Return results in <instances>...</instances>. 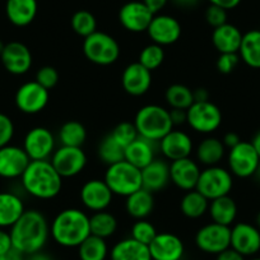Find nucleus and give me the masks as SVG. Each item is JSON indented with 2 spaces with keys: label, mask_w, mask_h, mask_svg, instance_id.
<instances>
[{
  "label": "nucleus",
  "mask_w": 260,
  "mask_h": 260,
  "mask_svg": "<svg viewBox=\"0 0 260 260\" xmlns=\"http://www.w3.org/2000/svg\"><path fill=\"white\" fill-rule=\"evenodd\" d=\"M0 60L4 69L13 76L26 74L32 67V54L28 47L22 42H9L6 45Z\"/></svg>",
  "instance_id": "f3484780"
},
{
  "label": "nucleus",
  "mask_w": 260,
  "mask_h": 260,
  "mask_svg": "<svg viewBox=\"0 0 260 260\" xmlns=\"http://www.w3.org/2000/svg\"><path fill=\"white\" fill-rule=\"evenodd\" d=\"M201 172L198 162L190 157L171 161L170 165V180L175 186L184 191H190L197 187Z\"/></svg>",
  "instance_id": "aec40b11"
},
{
  "label": "nucleus",
  "mask_w": 260,
  "mask_h": 260,
  "mask_svg": "<svg viewBox=\"0 0 260 260\" xmlns=\"http://www.w3.org/2000/svg\"><path fill=\"white\" fill-rule=\"evenodd\" d=\"M9 234L14 249L29 255L44 249L50 236V226L41 212L29 209L11 227Z\"/></svg>",
  "instance_id": "f257e3e1"
},
{
  "label": "nucleus",
  "mask_w": 260,
  "mask_h": 260,
  "mask_svg": "<svg viewBox=\"0 0 260 260\" xmlns=\"http://www.w3.org/2000/svg\"><path fill=\"white\" fill-rule=\"evenodd\" d=\"M224 153H226V147H224L223 142L214 137H208V138L203 139L195 151L199 164L207 167L217 166L224 157Z\"/></svg>",
  "instance_id": "2f4dec72"
},
{
  "label": "nucleus",
  "mask_w": 260,
  "mask_h": 260,
  "mask_svg": "<svg viewBox=\"0 0 260 260\" xmlns=\"http://www.w3.org/2000/svg\"><path fill=\"white\" fill-rule=\"evenodd\" d=\"M110 260H152V256L148 245L129 237L112 246Z\"/></svg>",
  "instance_id": "cd10ccee"
},
{
  "label": "nucleus",
  "mask_w": 260,
  "mask_h": 260,
  "mask_svg": "<svg viewBox=\"0 0 260 260\" xmlns=\"http://www.w3.org/2000/svg\"><path fill=\"white\" fill-rule=\"evenodd\" d=\"M181 24L175 17L167 14H154L147 34L153 44L159 46H169L179 41L181 36Z\"/></svg>",
  "instance_id": "2eb2a0df"
},
{
  "label": "nucleus",
  "mask_w": 260,
  "mask_h": 260,
  "mask_svg": "<svg viewBox=\"0 0 260 260\" xmlns=\"http://www.w3.org/2000/svg\"><path fill=\"white\" fill-rule=\"evenodd\" d=\"M144 6L149 9L153 14H158L162 9L166 7L169 0H142Z\"/></svg>",
  "instance_id": "3c124183"
},
{
  "label": "nucleus",
  "mask_w": 260,
  "mask_h": 260,
  "mask_svg": "<svg viewBox=\"0 0 260 260\" xmlns=\"http://www.w3.org/2000/svg\"><path fill=\"white\" fill-rule=\"evenodd\" d=\"M242 41V34L236 26L231 23H224L213 29L212 44L219 54L227 52H239Z\"/></svg>",
  "instance_id": "bb28decb"
},
{
  "label": "nucleus",
  "mask_w": 260,
  "mask_h": 260,
  "mask_svg": "<svg viewBox=\"0 0 260 260\" xmlns=\"http://www.w3.org/2000/svg\"><path fill=\"white\" fill-rule=\"evenodd\" d=\"M156 158V147L154 142L148 141L143 137H138L129 144L124 151V159L138 167L139 170L148 166Z\"/></svg>",
  "instance_id": "a878e982"
},
{
  "label": "nucleus",
  "mask_w": 260,
  "mask_h": 260,
  "mask_svg": "<svg viewBox=\"0 0 260 260\" xmlns=\"http://www.w3.org/2000/svg\"><path fill=\"white\" fill-rule=\"evenodd\" d=\"M152 260H181L184 256V242L171 232L157 234L148 245Z\"/></svg>",
  "instance_id": "412c9836"
},
{
  "label": "nucleus",
  "mask_w": 260,
  "mask_h": 260,
  "mask_svg": "<svg viewBox=\"0 0 260 260\" xmlns=\"http://www.w3.org/2000/svg\"><path fill=\"white\" fill-rule=\"evenodd\" d=\"M165 60V50L164 47L157 44H149L144 47L139 54L138 62H141L144 68L149 72H153L158 69Z\"/></svg>",
  "instance_id": "a19ab883"
},
{
  "label": "nucleus",
  "mask_w": 260,
  "mask_h": 260,
  "mask_svg": "<svg viewBox=\"0 0 260 260\" xmlns=\"http://www.w3.org/2000/svg\"><path fill=\"white\" fill-rule=\"evenodd\" d=\"M255 226L260 230V211L257 212L256 217H255Z\"/></svg>",
  "instance_id": "680f3d73"
},
{
  "label": "nucleus",
  "mask_w": 260,
  "mask_h": 260,
  "mask_svg": "<svg viewBox=\"0 0 260 260\" xmlns=\"http://www.w3.org/2000/svg\"><path fill=\"white\" fill-rule=\"evenodd\" d=\"M209 201L202 195L198 190H190L181 198L180 202V211L185 217L197 219L203 217L208 212Z\"/></svg>",
  "instance_id": "72a5a7b5"
},
{
  "label": "nucleus",
  "mask_w": 260,
  "mask_h": 260,
  "mask_svg": "<svg viewBox=\"0 0 260 260\" xmlns=\"http://www.w3.org/2000/svg\"><path fill=\"white\" fill-rule=\"evenodd\" d=\"M192 96H194V102H204L209 101V92L206 88H197L192 91Z\"/></svg>",
  "instance_id": "4d7b16f0"
},
{
  "label": "nucleus",
  "mask_w": 260,
  "mask_h": 260,
  "mask_svg": "<svg viewBox=\"0 0 260 260\" xmlns=\"http://www.w3.org/2000/svg\"><path fill=\"white\" fill-rule=\"evenodd\" d=\"M209 3L213 4V6L221 7V8L230 11V9H235L240 3L241 0H208Z\"/></svg>",
  "instance_id": "864d4df0"
},
{
  "label": "nucleus",
  "mask_w": 260,
  "mask_h": 260,
  "mask_svg": "<svg viewBox=\"0 0 260 260\" xmlns=\"http://www.w3.org/2000/svg\"><path fill=\"white\" fill-rule=\"evenodd\" d=\"M143 189L151 192H157L164 190L171 180H170V165L164 159L154 158L148 166L141 170Z\"/></svg>",
  "instance_id": "b1692460"
},
{
  "label": "nucleus",
  "mask_w": 260,
  "mask_h": 260,
  "mask_svg": "<svg viewBox=\"0 0 260 260\" xmlns=\"http://www.w3.org/2000/svg\"><path fill=\"white\" fill-rule=\"evenodd\" d=\"M195 245L207 254H219L231 246V227L211 222L198 230Z\"/></svg>",
  "instance_id": "9d476101"
},
{
  "label": "nucleus",
  "mask_w": 260,
  "mask_h": 260,
  "mask_svg": "<svg viewBox=\"0 0 260 260\" xmlns=\"http://www.w3.org/2000/svg\"><path fill=\"white\" fill-rule=\"evenodd\" d=\"M186 122L194 132L211 134L222 124V112L217 105L211 101L194 102L186 110Z\"/></svg>",
  "instance_id": "6e6552de"
},
{
  "label": "nucleus",
  "mask_w": 260,
  "mask_h": 260,
  "mask_svg": "<svg viewBox=\"0 0 260 260\" xmlns=\"http://www.w3.org/2000/svg\"><path fill=\"white\" fill-rule=\"evenodd\" d=\"M79 195H81L82 204L91 212L106 211L114 198V194L105 180L99 179L87 181L82 186Z\"/></svg>",
  "instance_id": "dca6fc26"
},
{
  "label": "nucleus",
  "mask_w": 260,
  "mask_h": 260,
  "mask_svg": "<svg viewBox=\"0 0 260 260\" xmlns=\"http://www.w3.org/2000/svg\"><path fill=\"white\" fill-rule=\"evenodd\" d=\"M87 139V130L83 124L76 120L64 122L59 130V141L61 146L82 147Z\"/></svg>",
  "instance_id": "f704fd0d"
},
{
  "label": "nucleus",
  "mask_w": 260,
  "mask_h": 260,
  "mask_svg": "<svg viewBox=\"0 0 260 260\" xmlns=\"http://www.w3.org/2000/svg\"><path fill=\"white\" fill-rule=\"evenodd\" d=\"M206 21L209 26L217 28V27L227 23V11L221 7L211 4L206 11Z\"/></svg>",
  "instance_id": "de8ad7c7"
},
{
  "label": "nucleus",
  "mask_w": 260,
  "mask_h": 260,
  "mask_svg": "<svg viewBox=\"0 0 260 260\" xmlns=\"http://www.w3.org/2000/svg\"><path fill=\"white\" fill-rule=\"evenodd\" d=\"M39 6L37 0H7V18L17 27H26L36 18Z\"/></svg>",
  "instance_id": "393cba45"
},
{
  "label": "nucleus",
  "mask_w": 260,
  "mask_h": 260,
  "mask_svg": "<svg viewBox=\"0 0 260 260\" xmlns=\"http://www.w3.org/2000/svg\"><path fill=\"white\" fill-rule=\"evenodd\" d=\"M159 151L170 161L186 158L192 152V141L182 130L172 129L159 141Z\"/></svg>",
  "instance_id": "5701e85b"
},
{
  "label": "nucleus",
  "mask_w": 260,
  "mask_h": 260,
  "mask_svg": "<svg viewBox=\"0 0 260 260\" xmlns=\"http://www.w3.org/2000/svg\"><path fill=\"white\" fill-rule=\"evenodd\" d=\"M31 159L23 147L4 146L0 148V177L17 179L23 175Z\"/></svg>",
  "instance_id": "a211bd4d"
},
{
  "label": "nucleus",
  "mask_w": 260,
  "mask_h": 260,
  "mask_svg": "<svg viewBox=\"0 0 260 260\" xmlns=\"http://www.w3.org/2000/svg\"><path fill=\"white\" fill-rule=\"evenodd\" d=\"M158 232L156 231V227L148 222L147 219H137L136 223L132 226V239L142 242L144 245H149L156 235Z\"/></svg>",
  "instance_id": "37998d69"
},
{
  "label": "nucleus",
  "mask_w": 260,
  "mask_h": 260,
  "mask_svg": "<svg viewBox=\"0 0 260 260\" xmlns=\"http://www.w3.org/2000/svg\"><path fill=\"white\" fill-rule=\"evenodd\" d=\"M78 255L81 260H106L109 255L106 240L89 235L78 246Z\"/></svg>",
  "instance_id": "c9c22d12"
},
{
  "label": "nucleus",
  "mask_w": 260,
  "mask_h": 260,
  "mask_svg": "<svg viewBox=\"0 0 260 260\" xmlns=\"http://www.w3.org/2000/svg\"><path fill=\"white\" fill-rule=\"evenodd\" d=\"M50 162L62 179H68L83 171L87 165V156L82 147L61 146L55 149Z\"/></svg>",
  "instance_id": "9b49d317"
},
{
  "label": "nucleus",
  "mask_w": 260,
  "mask_h": 260,
  "mask_svg": "<svg viewBox=\"0 0 260 260\" xmlns=\"http://www.w3.org/2000/svg\"><path fill=\"white\" fill-rule=\"evenodd\" d=\"M124 151L125 149L112 138L111 134H107L99 144V157L107 166L122 161Z\"/></svg>",
  "instance_id": "58836bf2"
},
{
  "label": "nucleus",
  "mask_w": 260,
  "mask_h": 260,
  "mask_svg": "<svg viewBox=\"0 0 260 260\" xmlns=\"http://www.w3.org/2000/svg\"><path fill=\"white\" fill-rule=\"evenodd\" d=\"M121 84L124 91L130 96H143L151 88L152 72L144 68L141 62H132L122 72Z\"/></svg>",
  "instance_id": "4be33fe9"
},
{
  "label": "nucleus",
  "mask_w": 260,
  "mask_h": 260,
  "mask_svg": "<svg viewBox=\"0 0 260 260\" xmlns=\"http://www.w3.org/2000/svg\"><path fill=\"white\" fill-rule=\"evenodd\" d=\"M12 247H13V245H12L11 234L7 232L4 229H0V255H3L4 252L11 250Z\"/></svg>",
  "instance_id": "09e8293b"
},
{
  "label": "nucleus",
  "mask_w": 260,
  "mask_h": 260,
  "mask_svg": "<svg viewBox=\"0 0 260 260\" xmlns=\"http://www.w3.org/2000/svg\"><path fill=\"white\" fill-rule=\"evenodd\" d=\"M36 82L41 84L44 88L51 89L59 82V73H57V71L54 67L45 65V67L40 68L39 72L36 73Z\"/></svg>",
  "instance_id": "c03bdc74"
},
{
  "label": "nucleus",
  "mask_w": 260,
  "mask_h": 260,
  "mask_svg": "<svg viewBox=\"0 0 260 260\" xmlns=\"http://www.w3.org/2000/svg\"><path fill=\"white\" fill-rule=\"evenodd\" d=\"M21 180L23 189L34 198L41 201L56 198L62 187V177L49 159L29 162Z\"/></svg>",
  "instance_id": "7ed1b4c3"
},
{
  "label": "nucleus",
  "mask_w": 260,
  "mask_h": 260,
  "mask_svg": "<svg viewBox=\"0 0 260 260\" xmlns=\"http://www.w3.org/2000/svg\"><path fill=\"white\" fill-rule=\"evenodd\" d=\"M222 142H223V144L226 148L231 149V148H234L235 146H237V144L241 142V139H240V137L237 136L236 133H234V132H230V133L224 134Z\"/></svg>",
  "instance_id": "5fc2aeb1"
},
{
  "label": "nucleus",
  "mask_w": 260,
  "mask_h": 260,
  "mask_svg": "<svg viewBox=\"0 0 260 260\" xmlns=\"http://www.w3.org/2000/svg\"><path fill=\"white\" fill-rule=\"evenodd\" d=\"M154 208L153 192L146 189H139L138 191L126 197L125 209L130 217L134 219H146L149 214H152Z\"/></svg>",
  "instance_id": "c756f323"
},
{
  "label": "nucleus",
  "mask_w": 260,
  "mask_h": 260,
  "mask_svg": "<svg viewBox=\"0 0 260 260\" xmlns=\"http://www.w3.org/2000/svg\"><path fill=\"white\" fill-rule=\"evenodd\" d=\"M250 143H251V146L254 147V149L256 151V153L259 154L260 157V130H257L256 133L254 134V137H252V139L250 141Z\"/></svg>",
  "instance_id": "052dcab7"
},
{
  "label": "nucleus",
  "mask_w": 260,
  "mask_h": 260,
  "mask_svg": "<svg viewBox=\"0 0 260 260\" xmlns=\"http://www.w3.org/2000/svg\"><path fill=\"white\" fill-rule=\"evenodd\" d=\"M239 56L250 68L260 69V29H251L242 35Z\"/></svg>",
  "instance_id": "473e14b6"
},
{
  "label": "nucleus",
  "mask_w": 260,
  "mask_h": 260,
  "mask_svg": "<svg viewBox=\"0 0 260 260\" xmlns=\"http://www.w3.org/2000/svg\"><path fill=\"white\" fill-rule=\"evenodd\" d=\"M216 260H245V256L230 246L229 249L223 250L222 252L217 254Z\"/></svg>",
  "instance_id": "8fccbe9b"
},
{
  "label": "nucleus",
  "mask_w": 260,
  "mask_h": 260,
  "mask_svg": "<svg viewBox=\"0 0 260 260\" xmlns=\"http://www.w3.org/2000/svg\"><path fill=\"white\" fill-rule=\"evenodd\" d=\"M26 260H54V257H52L50 254H46V252H44L41 250V251L26 255Z\"/></svg>",
  "instance_id": "13d9d810"
},
{
  "label": "nucleus",
  "mask_w": 260,
  "mask_h": 260,
  "mask_svg": "<svg viewBox=\"0 0 260 260\" xmlns=\"http://www.w3.org/2000/svg\"><path fill=\"white\" fill-rule=\"evenodd\" d=\"M83 54L93 64L107 67L119 59L120 45L111 35L96 31L84 39Z\"/></svg>",
  "instance_id": "423d86ee"
},
{
  "label": "nucleus",
  "mask_w": 260,
  "mask_h": 260,
  "mask_svg": "<svg viewBox=\"0 0 260 260\" xmlns=\"http://www.w3.org/2000/svg\"><path fill=\"white\" fill-rule=\"evenodd\" d=\"M165 99L171 109L187 110L194 104L192 91L184 84H172L166 89Z\"/></svg>",
  "instance_id": "4c0bfd02"
},
{
  "label": "nucleus",
  "mask_w": 260,
  "mask_h": 260,
  "mask_svg": "<svg viewBox=\"0 0 260 260\" xmlns=\"http://www.w3.org/2000/svg\"><path fill=\"white\" fill-rule=\"evenodd\" d=\"M72 28L78 36L86 39L96 32L97 21L91 12L78 11L72 17Z\"/></svg>",
  "instance_id": "ea45409f"
},
{
  "label": "nucleus",
  "mask_w": 260,
  "mask_h": 260,
  "mask_svg": "<svg viewBox=\"0 0 260 260\" xmlns=\"http://www.w3.org/2000/svg\"><path fill=\"white\" fill-rule=\"evenodd\" d=\"M154 14L147 8L143 2H127L120 8L119 22L126 31L139 34L147 32Z\"/></svg>",
  "instance_id": "4468645a"
},
{
  "label": "nucleus",
  "mask_w": 260,
  "mask_h": 260,
  "mask_svg": "<svg viewBox=\"0 0 260 260\" xmlns=\"http://www.w3.org/2000/svg\"><path fill=\"white\" fill-rule=\"evenodd\" d=\"M134 125L139 137L152 142H159L169 132L174 129L170 110L159 105H146L138 110Z\"/></svg>",
  "instance_id": "20e7f679"
},
{
  "label": "nucleus",
  "mask_w": 260,
  "mask_h": 260,
  "mask_svg": "<svg viewBox=\"0 0 260 260\" xmlns=\"http://www.w3.org/2000/svg\"><path fill=\"white\" fill-rule=\"evenodd\" d=\"M239 52H227V54H219L217 59V71L222 74H230L236 69L240 62Z\"/></svg>",
  "instance_id": "a18cd8bd"
},
{
  "label": "nucleus",
  "mask_w": 260,
  "mask_h": 260,
  "mask_svg": "<svg viewBox=\"0 0 260 260\" xmlns=\"http://www.w3.org/2000/svg\"><path fill=\"white\" fill-rule=\"evenodd\" d=\"M24 204L14 192H0V229H11L24 213Z\"/></svg>",
  "instance_id": "c85d7f7f"
},
{
  "label": "nucleus",
  "mask_w": 260,
  "mask_h": 260,
  "mask_svg": "<svg viewBox=\"0 0 260 260\" xmlns=\"http://www.w3.org/2000/svg\"><path fill=\"white\" fill-rule=\"evenodd\" d=\"M50 100L49 89L44 88L36 81L26 82L16 92V105L19 111L27 115L41 112Z\"/></svg>",
  "instance_id": "f8f14e48"
},
{
  "label": "nucleus",
  "mask_w": 260,
  "mask_h": 260,
  "mask_svg": "<svg viewBox=\"0 0 260 260\" xmlns=\"http://www.w3.org/2000/svg\"><path fill=\"white\" fill-rule=\"evenodd\" d=\"M110 134L124 149L139 137L134 122L129 121H122L117 124Z\"/></svg>",
  "instance_id": "79ce46f5"
},
{
  "label": "nucleus",
  "mask_w": 260,
  "mask_h": 260,
  "mask_svg": "<svg viewBox=\"0 0 260 260\" xmlns=\"http://www.w3.org/2000/svg\"><path fill=\"white\" fill-rule=\"evenodd\" d=\"M14 136V124L8 115L0 112V148L8 146Z\"/></svg>",
  "instance_id": "49530a36"
},
{
  "label": "nucleus",
  "mask_w": 260,
  "mask_h": 260,
  "mask_svg": "<svg viewBox=\"0 0 260 260\" xmlns=\"http://www.w3.org/2000/svg\"><path fill=\"white\" fill-rule=\"evenodd\" d=\"M89 227H91V235L106 240L107 237L112 236L116 232L117 221L114 214L110 212H94L89 217Z\"/></svg>",
  "instance_id": "e433bc0d"
},
{
  "label": "nucleus",
  "mask_w": 260,
  "mask_h": 260,
  "mask_svg": "<svg viewBox=\"0 0 260 260\" xmlns=\"http://www.w3.org/2000/svg\"><path fill=\"white\" fill-rule=\"evenodd\" d=\"M23 149L31 161L49 159L55 152L54 134L47 127H34L24 137Z\"/></svg>",
  "instance_id": "ddd939ff"
},
{
  "label": "nucleus",
  "mask_w": 260,
  "mask_h": 260,
  "mask_svg": "<svg viewBox=\"0 0 260 260\" xmlns=\"http://www.w3.org/2000/svg\"><path fill=\"white\" fill-rule=\"evenodd\" d=\"M229 170L234 176L247 179L256 174L260 167V157L250 142L241 141L229 152Z\"/></svg>",
  "instance_id": "1a4fd4ad"
},
{
  "label": "nucleus",
  "mask_w": 260,
  "mask_h": 260,
  "mask_svg": "<svg viewBox=\"0 0 260 260\" xmlns=\"http://www.w3.org/2000/svg\"><path fill=\"white\" fill-rule=\"evenodd\" d=\"M172 2L180 8H194L199 0H172Z\"/></svg>",
  "instance_id": "bf43d9fd"
},
{
  "label": "nucleus",
  "mask_w": 260,
  "mask_h": 260,
  "mask_svg": "<svg viewBox=\"0 0 260 260\" xmlns=\"http://www.w3.org/2000/svg\"><path fill=\"white\" fill-rule=\"evenodd\" d=\"M104 180L112 194L125 198L143 187L142 171L125 159L107 166Z\"/></svg>",
  "instance_id": "39448f33"
},
{
  "label": "nucleus",
  "mask_w": 260,
  "mask_h": 260,
  "mask_svg": "<svg viewBox=\"0 0 260 260\" xmlns=\"http://www.w3.org/2000/svg\"><path fill=\"white\" fill-rule=\"evenodd\" d=\"M0 260H26V255L12 247L11 250L4 252L3 255H0Z\"/></svg>",
  "instance_id": "6e6d98bb"
},
{
  "label": "nucleus",
  "mask_w": 260,
  "mask_h": 260,
  "mask_svg": "<svg viewBox=\"0 0 260 260\" xmlns=\"http://www.w3.org/2000/svg\"><path fill=\"white\" fill-rule=\"evenodd\" d=\"M234 175L230 170L221 166H209L202 170L198 184L195 190H198L209 202L230 195L234 186Z\"/></svg>",
  "instance_id": "0eeeda50"
},
{
  "label": "nucleus",
  "mask_w": 260,
  "mask_h": 260,
  "mask_svg": "<svg viewBox=\"0 0 260 260\" xmlns=\"http://www.w3.org/2000/svg\"><path fill=\"white\" fill-rule=\"evenodd\" d=\"M208 213L212 222L230 227L237 217V204L230 195H224L209 202Z\"/></svg>",
  "instance_id": "7c9ffc66"
},
{
  "label": "nucleus",
  "mask_w": 260,
  "mask_h": 260,
  "mask_svg": "<svg viewBox=\"0 0 260 260\" xmlns=\"http://www.w3.org/2000/svg\"><path fill=\"white\" fill-rule=\"evenodd\" d=\"M170 116H171V121L174 126L175 125H182L186 122V110L171 109L170 110Z\"/></svg>",
  "instance_id": "603ef678"
},
{
  "label": "nucleus",
  "mask_w": 260,
  "mask_h": 260,
  "mask_svg": "<svg viewBox=\"0 0 260 260\" xmlns=\"http://www.w3.org/2000/svg\"><path fill=\"white\" fill-rule=\"evenodd\" d=\"M4 47H6V44H4V42L0 40V55H2V52H3Z\"/></svg>",
  "instance_id": "e2e57ef3"
},
{
  "label": "nucleus",
  "mask_w": 260,
  "mask_h": 260,
  "mask_svg": "<svg viewBox=\"0 0 260 260\" xmlns=\"http://www.w3.org/2000/svg\"><path fill=\"white\" fill-rule=\"evenodd\" d=\"M50 235L60 246L78 247L91 235L89 216L78 208L64 209L52 219Z\"/></svg>",
  "instance_id": "f03ea898"
},
{
  "label": "nucleus",
  "mask_w": 260,
  "mask_h": 260,
  "mask_svg": "<svg viewBox=\"0 0 260 260\" xmlns=\"http://www.w3.org/2000/svg\"><path fill=\"white\" fill-rule=\"evenodd\" d=\"M231 247L245 257L255 255L260 250V230L246 222L236 223L231 229Z\"/></svg>",
  "instance_id": "6ab92c4d"
},
{
  "label": "nucleus",
  "mask_w": 260,
  "mask_h": 260,
  "mask_svg": "<svg viewBox=\"0 0 260 260\" xmlns=\"http://www.w3.org/2000/svg\"><path fill=\"white\" fill-rule=\"evenodd\" d=\"M251 260H260V257H254V259H251Z\"/></svg>",
  "instance_id": "0e129e2a"
}]
</instances>
